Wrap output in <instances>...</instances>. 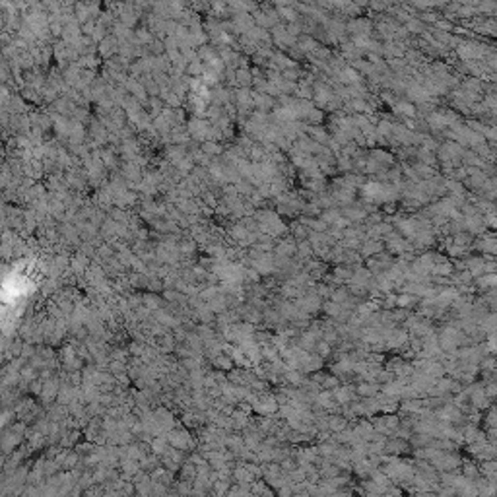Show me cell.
<instances>
[{
  "label": "cell",
  "instance_id": "cell-1",
  "mask_svg": "<svg viewBox=\"0 0 497 497\" xmlns=\"http://www.w3.org/2000/svg\"><path fill=\"white\" fill-rule=\"evenodd\" d=\"M377 387H379V385H373L371 381L361 383V385L357 387V394H359V396H365V398L375 396V394H377Z\"/></svg>",
  "mask_w": 497,
  "mask_h": 497
},
{
  "label": "cell",
  "instance_id": "cell-2",
  "mask_svg": "<svg viewBox=\"0 0 497 497\" xmlns=\"http://www.w3.org/2000/svg\"><path fill=\"white\" fill-rule=\"evenodd\" d=\"M326 426H328L332 431H342V429H346V418H342V416H330V418H326Z\"/></svg>",
  "mask_w": 497,
  "mask_h": 497
},
{
  "label": "cell",
  "instance_id": "cell-3",
  "mask_svg": "<svg viewBox=\"0 0 497 497\" xmlns=\"http://www.w3.org/2000/svg\"><path fill=\"white\" fill-rule=\"evenodd\" d=\"M381 250H383V248H381L379 243H369L367 247L363 248V254H365V256H369V254H379Z\"/></svg>",
  "mask_w": 497,
  "mask_h": 497
},
{
  "label": "cell",
  "instance_id": "cell-4",
  "mask_svg": "<svg viewBox=\"0 0 497 497\" xmlns=\"http://www.w3.org/2000/svg\"><path fill=\"white\" fill-rule=\"evenodd\" d=\"M315 346H317V350H319V354H320V355H328V352H330V344H328L326 340L317 342Z\"/></svg>",
  "mask_w": 497,
  "mask_h": 497
},
{
  "label": "cell",
  "instance_id": "cell-5",
  "mask_svg": "<svg viewBox=\"0 0 497 497\" xmlns=\"http://www.w3.org/2000/svg\"><path fill=\"white\" fill-rule=\"evenodd\" d=\"M414 301H416V299H414V297H410V295H398V297H396V303H398V305H402V307H408V305H410V303H414Z\"/></svg>",
  "mask_w": 497,
  "mask_h": 497
},
{
  "label": "cell",
  "instance_id": "cell-6",
  "mask_svg": "<svg viewBox=\"0 0 497 497\" xmlns=\"http://www.w3.org/2000/svg\"><path fill=\"white\" fill-rule=\"evenodd\" d=\"M464 476L466 478H474V476H478V468L474 464H466L464 466Z\"/></svg>",
  "mask_w": 497,
  "mask_h": 497
},
{
  "label": "cell",
  "instance_id": "cell-7",
  "mask_svg": "<svg viewBox=\"0 0 497 497\" xmlns=\"http://www.w3.org/2000/svg\"><path fill=\"white\" fill-rule=\"evenodd\" d=\"M152 447H154L157 453H161V451H163V447H165V441H163V439H155L154 443H152Z\"/></svg>",
  "mask_w": 497,
  "mask_h": 497
}]
</instances>
